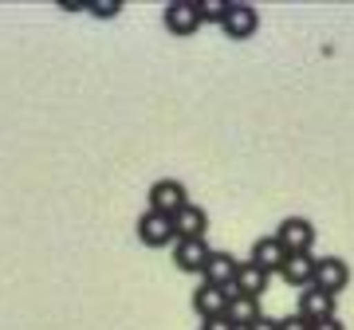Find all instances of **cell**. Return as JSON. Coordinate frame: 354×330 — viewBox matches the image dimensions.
<instances>
[{
	"label": "cell",
	"mask_w": 354,
	"mask_h": 330,
	"mask_svg": "<svg viewBox=\"0 0 354 330\" xmlns=\"http://www.w3.org/2000/svg\"><path fill=\"white\" fill-rule=\"evenodd\" d=\"M279 330H311V322L299 315H288V318H279Z\"/></svg>",
	"instance_id": "19"
},
{
	"label": "cell",
	"mask_w": 354,
	"mask_h": 330,
	"mask_svg": "<svg viewBox=\"0 0 354 330\" xmlns=\"http://www.w3.org/2000/svg\"><path fill=\"white\" fill-rule=\"evenodd\" d=\"M256 28H260V12H256L252 4H228V16H225V24H221V32L228 39H252Z\"/></svg>",
	"instance_id": "7"
},
{
	"label": "cell",
	"mask_w": 354,
	"mask_h": 330,
	"mask_svg": "<svg viewBox=\"0 0 354 330\" xmlns=\"http://www.w3.org/2000/svg\"><path fill=\"white\" fill-rule=\"evenodd\" d=\"M283 260H288V248L276 240V236H260V240L252 244V264L260 267V271H276L279 275V267H283Z\"/></svg>",
	"instance_id": "12"
},
{
	"label": "cell",
	"mask_w": 354,
	"mask_h": 330,
	"mask_svg": "<svg viewBox=\"0 0 354 330\" xmlns=\"http://www.w3.org/2000/svg\"><path fill=\"white\" fill-rule=\"evenodd\" d=\"M248 330H279V318H268V315H260V318H256V322H252Z\"/></svg>",
	"instance_id": "20"
},
{
	"label": "cell",
	"mask_w": 354,
	"mask_h": 330,
	"mask_svg": "<svg viewBox=\"0 0 354 330\" xmlns=\"http://www.w3.org/2000/svg\"><path fill=\"white\" fill-rule=\"evenodd\" d=\"M201 330H241L228 315H216V318H201Z\"/></svg>",
	"instance_id": "17"
},
{
	"label": "cell",
	"mask_w": 354,
	"mask_h": 330,
	"mask_svg": "<svg viewBox=\"0 0 354 330\" xmlns=\"http://www.w3.org/2000/svg\"><path fill=\"white\" fill-rule=\"evenodd\" d=\"M228 0H197V20L201 24H225Z\"/></svg>",
	"instance_id": "16"
},
{
	"label": "cell",
	"mask_w": 354,
	"mask_h": 330,
	"mask_svg": "<svg viewBox=\"0 0 354 330\" xmlns=\"http://www.w3.org/2000/svg\"><path fill=\"white\" fill-rule=\"evenodd\" d=\"M335 303H339V295L323 291V287H304L299 291V307H295V315L307 318V322H323V318H335Z\"/></svg>",
	"instance_id": "4"
},
{
	"label": "cell",
	"mask_w": 354,
	"mask_h": 330,
	"mask_svg": "<svg viewBox=\"0 0 354 330\" xmlns=\"http://www.w3.org/2000/svg\"><path fill=\"white\" fill-rule=\"evenodd\" d=\"M87 12L91 16H102V20H111V16L122 12V4H118V0H114V4H87Z\"/></svg>",
	"instance_id": "18"
},
{
	"label": "cell",
	"mask_w": 354,
	"mask_h": 330,
	"mask_svg": "<svg viewBox=\"0 0 354 330\" xmlns=\"http://www.w3.org/2000/svg\"><path fill=\"white\" fill-rule=\"evenodd\" d=\"M205 229H209V216H205L201 204H193V201L174 216V236L177 240H205Z\"/></svg>",
	"instance_id": "10"
},
{
	"label": "cell",
	"mask_w": 354,
	"mask_h": 330,
	"mask_svg": "<svg viewBox=\"0 0 354 330\" xmlns=\"http://www.w3.org/2000/svg\"><path fill=\"white\" fill-rule=\"evenodd\" d=\"M276 240L288 248V255L311 252V244H315V224H311V220H304V216H288V220H279Z\"/></svg>",
	"instance_id": "2"
},
{
	"label": "cell",
	"mask_w": 354,
	"mask_h": 330,
	"mask_svg": "<svg viewBox=\"0 0 354 330\" xmlns=\"http://www.w3.org/2000/svg\"><path fill=\"white\" fill-rule=\"evenodd\" d=\"M311 330H346L339 318H323V322H311Z\"/></svg>",
	"instance_id": "21"
},
{
	"label": "cell",
	"mask_w": 354,
	"mask_h": 330,
	"mask_svg": "<svg viewBox=\"0 0 354 330\" xmlns=\"http://www.w3.org/2000/svg\"><path fill=\"white\" fill-rule=\"evenodd\" d=\"M162 24L174 36H193L201 28V20H197V0H169L162 8Z\"/></svg>",
	"instance_id": "5"
},
{
	"label": "cell",
	"mask_w": 354,
	"mask_h": 330,
	"mask_svg": "<svg viewBox=\"0 0 354 330\" xmlns=\"http://www.w3.org/2000/svg\"><path fill=\"white\" fill-rule=\"evenodd\" d=\"M193 311L201 318H216L228 311V291L225 287H213V283H201L197 291H193Z\"/></svg>",
	"instance_id": "13"
},
{
	"label": "cell",
	"mask_w": 354,
	"mask_h": 330,
	"mask_svg": "<svg viewBox=\"0 0 354 330\" xmlns=\"http://www.w3.org/2000/svg\"><path fill=\"white\" fill-rule=\"evenodd\" d=\"M228 318H232V322H236V327L241 330H248L256 322V318L264 315V311H260V299H248V295H236V299H228V311H225Z\"/></svg>",
	"instance_id": "15"
},
{
	"label": "cell",
	"mask_w": 354,
	"mask_h": 330,
	"mask_svg": "<svg viewBox=\"0 0 354 330\" xmlns=\"http://www.w3.org/2000/svg\"><path fill=\"white\" fill-rule=\"evenodd\" d=\"M236 271H241V260L232 252H209V260L201 267L205 283H213V287H228V283L236 280Z\"/></svg>",
	"instance_id": "9"
},
{
	"label": "cell",
	"mask_w": 354,
	"mask_h": 330,
	"mask_svg": "<svg viewBox=\"0 0 354 330\" xmlns=\"http://www.w3.org/2000/svg\"><path fill=\"white\" fill-rule=\"evenodd\" d=\"M268 271H260V267L248 260V264H241V271H236V280L228 283L225 291H228V299H236V295H248V299H260V295L268 291Z\"/></svg>",
	"instance_id": "8"
},
{
	"label": "cell",
	"mask_w": 354,
	"mask_h": 330,
	"mask_svg": "<svg viewBox=\"0 0 354 330\" xmlns=\"http://www.w3.org/2000/svg\"><path fill=\"white\" fill-rule=\"evenodd\" d=\"M311 283L323 287V291H330V295H342L346 283H351V267L339 255H323V260H315V280Z\"/></svg>",
	"instance_id": "6"
},
{
	"label": "cell",
	"mask_w": 354,
	"mask_h": 330,
	"mask_svg": "<svg viewBox=\"0 0 354 330\" xmlns=\"http://www.w3.org/2000/svg\"><path fill=\"white\" fill-rule=\"evenodd\" d=\"M209 244L205 240H174V264L177 271H201L205 260H209Z\"/></svg>",
	"instance_id": "14"
},
{
	"label": "cell",
	"mask_w": 354,
	"mask_h": 330,
	"mask_svg": "<svg viewBox=\"0 0 354 330\" xmlns=\"http://www.w3.org/2000/svg\"><path fill=\"white\" fill-rule=\"evenodd\" d=\"M189 204V193L177 177H162L150 185V208L153 213H165V216H177L181 208Z\"/></svg>",
	"instance_id": "1"
},
{
	"label": "cell",
	"mask_w": 354,
	"mask_h": 330,
	"mask_svg": "<svg viewBox=\"0 0 354 330\" xmlns=\"http://www.w3.org/2000/svg\"><path fill=\"white\" fill-rule=\"evenodd\" d=\"M279 275H283V283H291V287H311V280H315V255L311 252H295L283 260V267H279Z\"/></svg>",
	"instance_id": "11"
},
{
	"label": "cell",
	"mask_w": 354,
	"mask_h": 330,
	"mask_svg": "<svg viewBox=\"0 0 354 330\" xmlns=\"http://www.w3.org/2000/svg\"><path fill=\"white\" fill-rule=\"evenodd\" d=\"M138 240L146 244V248H165V244H174V216L165 213H153V208H146V213L138 216Z\"/></svg>",
	"instance_id": "3"
}]
</instances>
